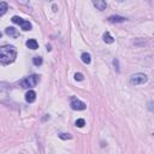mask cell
I'll list each match as a JSON object with an SVG mask.
<instances>
[{
  "label": "cell",
  "mask_w": 154,
  "mask_h": 154,
  "mask_svg": "<svg viewBox=\"0 0 154 154\" xmlns=\"http://www.w3.org/2000/svg\"><path fill=\"white\" fill-rule=\"evenodd\" d=\"M17 57V51L13 46L5 45L0 47V65H9L14 61Z\"/></svg>",
  "instance_id": "obj_1"
},
{
  "label": "cell",
  "mask_w": 154,
  "mask_h": 154,
  "mask_svg": "<svg viewBox=\"0 0 154 154\" xmlns=\"http://www.w3.org/2000/svg\"><path fill=\"white\" fill-rule=\"evenodd\" d=\"M39 81H40V77L38 75H32L20 81V86L23 88H33V87H35L39 83Z\"/></svg>",
  "instance_id": "obj_2"
},
{
  "label": "cell",
  "mask_w": 154,
  "mask_h": 154,
  "mask_svg": "<svg viewBox=\"0 0 154 154\" xmlns=\"http://www.w3.org/2000/svg\"><path fill=\"white\" fill-rule=\"evenodd\" d=\"M147 81H148V77H147V75H145V74H141V72L135 74V75H132V76L130 77V83H131L132 86L143 84V83H146Z\"/></svg>",
  "instance_id": "obj_3"
},
{
  "label": "cell",
  "mask_w": 154,
  "mask_h": 154,
  "mask_svg": "<svg viewBox=\"0 0 154 154\" xmlns=\"http://www.w3.org/2000/svg\"><path fill=\"white\" fill-rule=\"evenodd\" d=\"M70 106H71V109L75 110V111H83V110H86V107H87V105L84 104L83 101L76 99V97H72Z\"/></svg>",
  "instance_id": "obj_4"
},
{
  "label": "cell",
  "mask_w": 154,
  "mask_h": 154,
  "mask_svg": "<svg viewBox=\"0 0 154 154\" xmlns=\"http://www.w3.org/2000/svg\"><path fill=\"white\" fill-rule=\"evenodd\" d=\"M93 5L97 10H100V11H104V10L106 9V6H107L105 0H93Z\"/></svg>",
  "instance_id": "obj_5"
},
{
  "label": "cell",
  "mask_w": 154,
  "mask_h": 154,
  "mask_svg": "<svg viewBox=\"0 0 154 154\" xmlns=\"http://www.w3.org/2000/svg\"><path fill=\"white\" fill-rule=\"evenodd\" d=\"M25 100H27V102H34L36 100V93H35L34 90L27 91V94H25Z\"/></svg>",
  "instance_id": "obj_6"
},
{
  "label": "cell",
  "mask_w": 154,
  "mask_h": 154,
  "mask_svg": "<svg viewBox=\"0 0 154 154\" xmlns=\"http://www.w3.org/2000/svg\"><path fill=\"white\" fill-rule=\"evenodd\" d=\"M25 45H27V47H28V48H30V49H38V48H39V43H38V41H36V40H34V39L28 40L27 42H25Z\"/></svg>",
  "instance_id": "obj_7"
},
{
  "label": "cell",
  "mask_w": 154,
  "mask_h": 154,
  "mask_svg": "<svg viewBox=\"0 0 154 154\" xmlns=\"http://www.w3.org/2000/svg\"><path fill=\"white\" fill-rule=\"evenodd\" d=\"M109 22H111V23H123V22H125V17H122V16H110L109 17Z\"/></svg>",
  "instance_id": "obj_8"
},
{
  "label": "cell",
  "mask_w": 154,
  "mask_h": 154,
  "mask_svg": "<svg viewBox=\"0 0 154 154\" xmlns=\"http://www.w3.org/2000/svg\"><path fill=\"white\" fill-rule=\"evenodd\" d=\"M6 34L9 35V36H12V38H17L18 36V32H17V29L16 28H13V27H9L6 28Z\"/></svg>",
  "instance_id": "obj_9"
},
{
  "label": "cell",
  "mask_w": 154,
  "mask_h": 154,
  "mask_svg": "<svg viewBox=\"0 0 154 154\" xmlns=\"http://www.w3.org/2000/svg\"><path fill=\"white\" fill-rule=\"evenodd\" d=\"M7 9H9V6H7L6 3H5V1H0V16H3V14L6 13Z\"/></svg>",
  "instance_id": "obj_10"
},
{
  "label": "cell",
  "mask_w": 154,
  "mask_h": 154,
  "mask_svg": "<svg viewBox=\"0 0 154 154\" xmlns=\"http://www.w3.org/2000/svg\"><path fill=\"white\" fill-rule=\"evenodd\" d=\"M102 38H104V41H105L106 43H113V42H115V39L111 36V34H110V33H105Z\"/></svg>",
  "instance_id": "obj_11"
},
{
  "label": "cell",
  "mask_w": 154,
  "mask_h": 154,
  "mask_svg": "<svg viewBox=\"0 0 154 154\" xmlns=\"http://www.w3.org/2000/svg\"><path fill=\"white\" fill-rule=\"evenodd\" d=\"M81 58H82V61H83L84 64H90L91 58H90V54L89 53H83V54L81 55Z\"/></svg>",
  "instance_id": "obj_12"
},
{
  "label": "cell",
  "mask_w": 154,
  "mask_h": 154,
  "mask_svg": "<svg viewBox=\"0 0 154 154\" xmlns=\"http://www.w3.org/2000/svg\"><path fill=\"white\" fill-rule=\"evenodd\" d=\"M20 28H22V30H24V32H28V30H32V24H30V22H28V20H24V22L20 24Z\"/></svg>",
  "instance_id": "obj_13"
},
{
  "label": "cell",
  "mask_w": 154,
  "mask_h": 154,
  "mask_svg": "<svg viewBox=\"0 0 154 154\" xmlns=\"http://www.w3.org/2000/svg\"><path fill=\"white\" fill-rule=\"evenodd\" d=\"M11 20H12L14 24H19V25L24 22V19H23V18H20V17H18V16H13Z\"/></svg>",
  "instance_id": "obj_14"
},
{
  "label": "cell",
  "mask_w": 154,
  "mask_h": 154,
  "mask_svg": "<svg viewBox=\"0 0 154 154\" xmlns=\"http://www.w3.org/2000/svg\"><path fill=\"white\" fill-rule=\"evenodd\" d=\"M75 125H76L77 128H83V126L86 125V122H84V119H82V118H80V119H77V120H76Z\"/></svg>",
  "instance_id": "obj_15"
},
{
  "label": "cell",
  "mask_w": 154,
  "mask_h": 154,
  "mask_svg": "<svg viewBox=\"0 0 154 154\" xmlns=\"http://www.w3.org/2000/svg\"><path fill=\"white\" fill-rule=\"evenodd\" d=\"M33 63H34V65L40 66L41 64H42V58H41V57H35V58L33 59Z\"/></svg>",
  "instance_id": "obj_16"
},
{
  "label": "cell",
  "mask_w": 154,
  "mask_h": 154,
  "mask_svg": "<svg viewBox=\"0 0 154 154\" xmlns=\"http://www.w3.org/2000/svg\"><path fill=\"white\" fill-rule=\"evenodd\" d=\"M61 140H71V138H72V136H71L70 134H59L58 135Z\"/></svg>",
  "instance_id": "obj_17"
},
{
  "label": "cell",
  "mask_w": 154,
  "mask_h": 154,
  "mask_svg": "<svg viewBox=\"0 0 154 154\" xmlns=\"http://www.w3.org/2000/svg\"><path fill=\"white\" fill-rule=\"evenodd\" d=\"M75 80L76 81H82V80H83V75L80 74V72H76L75 74Z\"/></svg>",
  "instance_id": "obj_18"
},
{
  "label": "cell",
  "mask_w": 154,
  "mask_h": 154,
  "mask_svg": "<svg viewBox=\"0 0 154 154\" xmlns=\"http://www.w3.org/2000/svg\"><path fill=\"white\" fill-rule=\"evenodd\" d=\"M16 1L18 4H20V5H27L29 3V0H16Z\"/></svg>",
  "instance_id": "obj_19"
},
{
  "label": "cell",
  "mask_w": 154,
  "mask_h": 154,
  "mask_svg": "<svg viewBox=\"0 0 154 154\" xmlns=\"http://www.w3.org/2000/svg\"><path fill=\"white\" fill-rule=\"evenodd\" d=\"M113 64H115V66L117 68V71H119V68H118V60H117V59L113 60Z\"/></svg>",
  "instance_id": "obj_20"
},
{
  "label": "cell",
  "mask_w": 154,
  "mask_h": 154,
  "mask_svg": "<svg viewBox=\"0 0 154 154\" xmlns=\"http://www.w3.org/2000/svg\"><path fill=\"white\" fill-rule=\"evenodd\" d=\"M0 38H1V33H0Z\"/></svg>",
  "instance_id": "obj_21"
}]
</instances>
